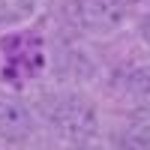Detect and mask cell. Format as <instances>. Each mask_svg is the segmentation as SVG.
Masks as SVG:
<instances>
[{
	"label": "cell",
	"mask_w": 150,
	"mask_h": 150,
	"mask_svg": "<svg viewBox=\"0 0 150 150\" xmlns=\"http://www.w3.org/2000/svg\"><path fill=\"white\" fill-rule=\"evenodd\" d=\"M45 117L48 123L63 135L66 141L72 144H81V141H90L96 135L99 126V117H96V108L90 99H84L78 93H60L51 96L45 105Z\"/></svg>",
	"instance_id": "6da1fadb"
},
{
	"label": "cell",
	"mask_w": 150,
	"mask_h": 150,
	"mask_svg": "<svg viewBox=\"0 0 150 150\" xmlns=\"http://www.w3.org/2000/svg\"><path fill=\"white\" fill-rule=\"evenodd\" d=\"M72 15L90 33H111L123 24L126 9L120 0H72Z\"/></svg>",
	"instance_id": "7a4b0ae2"
},
{
	"label": "cell",
	"mask_w": 150,
	"mask_h": 150,
	"mask_svg": "<svg viewBox=\"0 0 150 150\" xmlns=\"http://www.w3.org/2000/svg\"><path fill=\"white\" fill-rule=\"evenodd\" d=\"M33 132V117L24 99L0 90V138L6 141H24Z\"/></svg>",
	"instance_id": "3957f363"
},
{
	"label": "cell",
	"mask_w": 150,
	"mask_h": 150,
	"mask_svg": "<svg viewBox=\"0 0 150 150\" xmlns=\"http://www.w3.org/2000/svg\"><path fill=\"white\" fill-rule=\"evenodd\" d=\"M120 150H150V111H138L117 135Z\"/></svg>",
	"instance_id": "277c9868"
},
{
	"label": "cell",
	"mask_w": 150,
	"mask_h": 150,
	"mask_svg": "<svg viewBox=\"0 0 150 150\" xmlns=\"http://www.w3.org/2000/svg\"><path fill=\"white\" fill-rule=\"evenodd\" d=\"M36 12V0H0V27L27 21Z\"/></svg>",
	"instance_id": "5b68a950"
},
{
	"label": "cell",
	"mask_w": 150,
	"mask_h": 150,
	"mask_svg": "<svg viewBox=\"0 0 150 150\" xmlns=\"http://www.w3.org/2000/svg\"><path fill=\"white\" fill-rule=\"evenodd\" d=\"M126 93L141 105H150V66H138L126 75Z\"/></svg>",
	"instance_id": "8992f818"
},
{
	"label": "cell",
	"mask_w": 150,
	"mask_h": 150,
	"mask_svg": "<svg viewBox=\"0 0 150 150\" xmlns=\"http://www.w3.org/2000/svg\"><path fill=\"white\" fill-rule=\"evenodd\" d=\"M141 39H144V42L150 45V15H147V18L141 21Z\"/></svg>",
	"instance_id": "52a82bcc"
},
{
	"label": "cell",
	"mask_w": 150,
	"mask_h": 150,
	"mask_svg": "<svg viewBox=\"0 0 150 150\" xmlns=\"http://www.w3.org/2000/svg\"><path fill=\"white\" fill-rule=\"evenodd\" d=\"M72 150H105V147H96V144H90V141H81V144H75Z\"/></svg>",
	"instance_id": "ba28073f"
},
{
	"label": "cell",
	"mask_w": 150,
	"mask_h": 150,
	"mask_svg": "<svg viewBox=\"0 0 150 150\" xmlns=\"http://www.w3.org/2000/svg\"><path fill=\"white\" fill-rule=\"evenodd\" d=\"M120 3H129V0H120Z\"/></svg>",
	"instance_id": "9c48e42d"
}]
</instances>
